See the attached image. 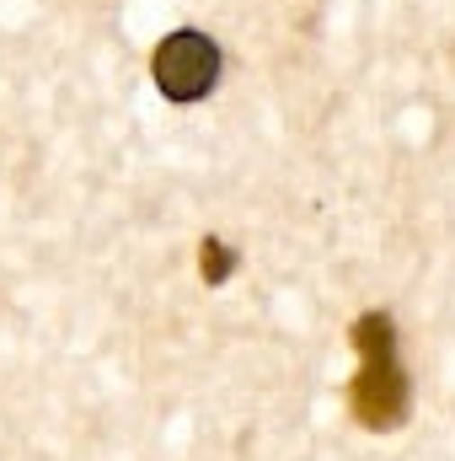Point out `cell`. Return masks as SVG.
<instances>
[{"label": "cell", "mask_w": 455, "mask_h": 461, "mask_svg": "<svg viewBox=\"0 0 455 461\" xmlns=\"http://www.w3.org/2000/svg\"><path fill=\"white\" fill-rule=\"evenodd\" d=\"M348 339L359 348V370H353V381H348V413H353L370 435L402 429L407 413H413V375H407V365H402L391 312H364Z\"/></svg>", "instance_id": "1"}, {"label": "cell", "mask_w": 455, "mask_h": 461, "mask_svg": "<svg viewBox=\"0 0 455 461\" xmlns=\"http://www.w3.org/2000/svg\"><path fill=\"white\" fill-rule=\"evenodd\" d=\"M220 70H226V54H220V43L210 38V32H199V27H177V32H166L161 43H156V54H150V76H156V86H161V97L166 103H204L215 86H220Z\"/></svg>", "instance_id": "2"}, {"label": "cell", "mask_w": 455, "mask_h": 461, "mask_svg": "<svg viewBox=\"0 0 455 461\" xmlns=\"http://www.w3.org/2000/svg\"><path fill=\"white\" fill-rule=\"evenodd\" d=\"M236 252H230V241L220 236H204V247H199V268H204V285H230V274H236Z\"/></svg>", "instance_id": "3"}]
</instances>
